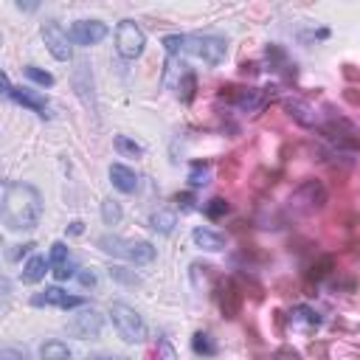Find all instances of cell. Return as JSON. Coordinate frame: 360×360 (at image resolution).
Here are the masks:
<instances>
[{"label": "cell", "mask_w": 360, "mask_h": 360, "mask_svg": "<svg viewBox=\"0 0 360 360\" xmlns=\"http://www.w3.org/2000/svg\"><path fill=\"white\" fill-rule=\"evenodd\" d=\"M42 217V194L31 183H11L0 200V219L8 231H31Z\"/></svg>", "instance_id": "obj_1"}, {"label": "cell", "mask_w": 360, "mask_h": 360, "mask_svg": "<svg viewBox=\"0 0 360 360\" xmlns=\"http://www.w3.org/2000/svg\"><path fill=\"white\" fill-rule=\"evenodd\" d=\"M96 248L107 256H118V259H127L132 264H149L155 262V245L146 242V239H124V236H112V233H104L96 239Z\"/></svg>", "instance_id": "obj_2"}, {"label": "cell", "mask_w": 360, "mask_h": 360, "mask_svg": "<svg viewBox=\"0 0 360 360\" xmlns=\"http://www.w3.org/2000/svg\"><path fill=\"white\" fill-rule=\"evenodd\" d=\"M323 205H326V186L321 180H315V177L301 180L292 188V194L287 197V211L292 217H309V214L321 211Z\"/></svg>", "instance_id": "obj_3"}, {"label": "cell", "mask_w": 360, "mask_h": 360, "mask_svg": "<svg viewBox=\"0 0 360 360\" xmlns=\"http://www.w3.org/2000/svg\"><path fill=\"white\" fill-rule=\"evenodd\" d=\"M180 53H191V56L202 59L205 65H219L228 53V42L214 34H183Z\"/></svg>", "instance_id": "obj_4"}, {"label": "cell", "mask_w": 360, "mask_h": 360, "mask_svg": "<svg viewBox=\"0 0 360 360\" xmlns=\"http://www.w3.org/2000/svg\"><path fill=\"white\" fill-rule=\"evenodd\" d=\"M110 318H112V326H115V332H118V338L124 343L146 340V323H143V318L129 304H124V301L110 304Z\"/></svg>", "instance_id": "obj_5"}, {"label": "cell", "mask_w": 360, "mask_h": 360, "mask_svg": "<svg viewBox=\"0 0 360 360\" xmlns=\"http://www.w3.org/2000/svg\"><path fill=\"white\" fill-rule=\"evenodd\" d=\"M146 48V37L141 31V25L135 20H121L115 28V51L121 59H138Z\"/></svg>", "instance_id": "obj_6"}, {"label": "cell", "mask_w": 360, "mask_h": 360, "mask_svg": "<svg viewBox=\"0 0 360 360\" xmlns=\"http://www.w3.org/2000/svg\"><path fill=\"white\" fill-rule=\"evenodd\" d=\"M219 98L228 101V104H233L239 112H259L267 104L264 90H256V87H233V84L222 87L219 90Z\"/></svg>", "instance_id": "obj_7"}, {"label": "cell", "mask_w": 360, "mask_h": 360, "mask_svg": "<svg viewBox=\"0 0 360 360\" xmlns=\"http://www.w3.org/2000/svg\"><path fill=\"white\" fill-rule=\"evenodd\" d=\"M39 34H42L45 48L51 51V56H53L56 62H70V59H73L70 39H68L65 28H62L56 20H45V22H42V28H39Z\"/></svg>", "instance_id": "obj_8"}, {"label": "cell", "mask_w": 360, "mask_h": 360, "mask_svg": "<svg viewBox=\"0 0 360 360\" xmlns=\"http://www.w3.org/2000/svg\"><path fill=\"white\" fill-rule=\"evenodd\" d=\"M110 34V28L101 22V20H76L68 31V39L73 45H82V48H90V45H98L104 37Z\"/></svg>", "instance_id": "obj_9"}, {"label": "cell", "mask_w": 360, "mask_h": 360, "mask_svg": "<svg viewBox=\"0 0 360 360\" xmlns=\"http://www.w3.org/2000/svg\"><path fill=\"white\" fill-rule=\"evenodd\" d=\"M48 270L53 273L56 281H68V278H73V276L79 273V267H76V262H73V256H70V250H68L65 242H53V245H51Z\"/></svg>", "instance_id": "obj_10"}, {"label": "cell", "mask_w": 360, "mask_h": 360, "mask_svg": "<svg viewBox=\"0 0 360 360\" xmlns=\"http://www.w3.org/2000/svg\"><path fill=\"white\" fill-rule=\"evenodd\" d=\"M87 298L82 295H68L62 287H45L42 292L31 295V307H59V309H73V307H84Z\"/></svg>", "instance_id": "obj_11"}, {"label": "cell", "mask_w": 360, "mask_h": 360, "mask_svg": "<svg viewBox=\"0 0 360 360\" xmlns=\"http://www.w3.org/2000/svg\"><path fill=\"white\" fill-rule=\"evenodd\" d=\"M8 98H11L14 104H20V107L37 112L39 118H51V104H48V98H45L39 90H31V87H11Z\"/></svg>", "instance_id": "obj_12"}, {"label": "cell", "mask_w": 360, "mask_h": 360, "mask_svg": "<svg viewBox=\"0 0 360 360\" xmlns=\"http://www.w3.org/2000/svg\"><path fill=\"white\" fill-rule=\"evenodd\" d=\"M101 315L96 312V309H82L79 315H73V321H70V332L76 335V338H82V340H90V338H98L101 335Z\"/></svg>", "instance_id": "obj_13"}, {"label": "cell", "mask_w": 360, "mask_h": 360, "mask_svg": "<svg viewBox=\"0 0 360 360\" xmlns=\"http://www.w3.org/2000/svg\"><path fill=\"white\" fill-rule=\"evenodd\" d=\"M73 87H76L79 98L84 101V107H87L90 112H96V101L87 96V90L93 93V76H90V65H87L84 59L76 62V70H73Z\"/></svg>", "instance_id": "obj_14"}, {"label": "cell", "mask_w": 360, "mask_h": 360, "mask_svg": "<svg viewBox=\"0 0 360 360\" xmlns=\"http://www.w3.org/2000/svg\"><path fill=\"white\" fill-rule=\"evenodd\" d=\"M110 180L121 194H135L138 191V174H135V169H129L124 163H112L110 166Z\"/></svg>", "instance_id": "obj_15"}, {"label": "cell", "mask_w": 360, "mask_h": 360, "mask_svg": "<svg viewBox=\"0 0 360 360\" xmlns=\"http://www.w3.org/2000/svg\"><path fill=\"white\" fill-rule=\"evenodd\" d=\"M284 110H287V115L295 121V124H301V127H315L318 124V115H315V110L307 104V101H301V98H284Z\"/></svg>", "instance_id": "obj_16"}, {"label": "cell", "mask_w": 360, "mask_h": 360, "mask_svg": "<svg viewBox=\"0 0 360 360\" xmlns=\"http://www.w3.org/2000/svg\"><path fill=\"white\" fill-rule=\"evenodd\" d=\"M191 239L197 248L208 250V253H217V250H225V236L217 233V231H208V228H194L191 231Z\"/></svg>", "instance_id": "obj_17"}, {"label": "cell", "mask_w": 360, "mask_h": 360, "mask_svg": "<svg viewBox=\"0 0 360 360\" xmlns=\"http://www.w3.org/2000/svg\"><path fill=\"white\" fill-rule=\"evenodd\" d=\"M239 301H242V295H239L236 284H233V281H225V284L219 287V309H222V315H225V318H236Z\"/></svg>", "instance_id": "obj_18"}, {"label": "cell", "mask_w": 360, "mask_h": 360, "mask_svg": "<svg viewBox=\"0 0 360 360\" xmlns=\"http://www.w3.org/2000/svg\"><path fill=\"white\" fill-rule=\"evenodd\" d=\"M45 273H48V259H45V256H31V259L22 264L20 278H22V284H39V281L45 278Z\"/></svg>", "instance_id": "obj_19"}, {"label": "cell", "mask_w": 360, "mask_h": 360, "mask_svg": "<svg viewBox=\"0 0 360 360\" xmlns=\"http://www.w3.org/2000/svg\"><path fill=\"white\" fill-rule=\"evenodd\" d=\"M149 225H152V231H158V233L169 236V233L174 231V225H177V214H174V211H169V208H158V211L149 217Z\"/></svg>", "instance_id": "obj_20"}, {"label": "cell", "mask_w": 360, "mask_h": 360, "mask_svg": "<svg viewBox=\"0 0 360 360\" xmlns=\"http://www.w3.org/2000/svg\"><path fill=\"white\" fill-rule=\"evenodd\" d=\"M290 323H292V326H307V329H315V326L321 323V318H318V312H315L312 307L298 304V307H292V312H290Z\"/></svg>", "instance_id": "obj_21"}, {"label": "cell", "mask_w": 360, "mask_h": 360, "mask_svg": "<svg viewBox=\"0 0 360 360\" xmlns=\"http://www.w3.org/2000/svg\"><path fill=\"white\" fill-rule=\"evenodd\" d=\"M39 357L42 360H70V346L62 340H45L39 346Z\"/></svg>", "instance_id": "obj_22"}, {"label": "cell", "mask_w": 360, "mask_h": 360, "mask_svg": "<svg viewBox=\"0 0 360 360\" xmlns=\"http://www.w3.org/2000/svg\"><path fill=\"white\" fill-rule=\"evenodd\" d=\"M191 352L200 354V357H214L217 354V343L208 332H194L191 335Z\"/></svg>", "instance_id": "obj_23"}, {"label": "cell", "mask_w": 360, "mask_h": 360, "mask_svg": "<svg viewBox=\"0 0 360 360\" xmlns=\"http://www.w3.org/2000/svg\"><path fill=\"white\" fill-rule=\"evenodd\" d=\"M208 177H211V163L208 160H194L191 169H188V186L200 188V186L208 183Z\"/></svg>", "instance_id": "obj_24"}, {"label": "cell", "mask_w": 360, "mask_h": 360, "mask_svg": "<svg viewBox=\"0 0 360 360\" xmlns=\"http://www.w3.org/2000/svg\"><path fill=\"white\" fill-rule=\"evenodd\" d=\"M194 90H197V76L191 70H180V79H177V96L180 101H191L194 98Z\"/></svg>", "instance_id": "obj_25"}, {"label": "cell", "mask_w": 360, "mask_h": 360, "mask_svg": "<svg viewBox=\"0 0 360 360\" xmlns=\"http://www.w3.org/2000/svg\"><path fill=\"white\" fill-rule=\"evenodd\" d=\"M121 217H124L121 202L112 200V197H104V200H101V222H104V225H118Z\"/></svg>", "instance_id": "obj_26"}, {"label": "cell", "mask_w": 360, "mask_h": 360, "mask_svg": "<svg viewBox=\"0 0 360 360\" xmlns=\"http://www.w3.org/2000/svg\"><path fill=\"white\" fill-rule=\"evenodd\" d=\"M107 273H110V278L118 281V284H127V287H138V284H141V276H138L135 270H129V267H118V264H112Z\"/></svg>", "instance_id": "obj_27"}, {"label": "cell", "mask_w": 360, "mask_h": 360, "mask_svg": "<svg viewBox=\"0 0 360 360\" xmlns=\"http://www.w3.org/2000/svg\"><path fill=\"white\" fill-rule=\"evenodd\" d=\"M112 143H115V152H118V155H124V158H141V155H143V146H141V143H135V141H132V138H127V135H118Z\"/></svg>", "instance_id": "obj_28"}, {"label": "cell", "mask_w": 360, "mask_h": 360, "mask_svg": "<svg viewBox=\"0 0 360 360\" xmlns=\"http://www.w3.org/2000/svg\"><path fill=\"white\" fill-rule=\"evenodd\" d=\"M22 73H25V79H31V82H34V84H39V87H51V84H53V76H51L48 70L37 68V65H25V68H22Z\"/></svg>", "instance_id": "obj_29"}, {"label": "cell", "mask_w": 360, "mask_h": 360, "mask_svg": "<svg viewBox=\"0 0 360 360\" xmlns=\"http://www.w3.org/2000/svg\"><path fill=\"white\" fill-rule=\"evenodd\" d=\"M202 211H205L208 219H219V217H225V214L231 211V205H228V200H222V197H211Z\"/></svg>", "instance_id": "obj_30"}, {"label": "cell", "mask_w": 360, "mask_h": 360, "mask_svg": "<svg viewBox=\"0 0 360 360\" xmlns=\"http://www.w3.org/2000/svg\"><path fill=\"white\" fill-rule=\"evenodd\" d=\"M158 360H177V352L166 338H158Z\"/></svg>", "instance_id": "obj_31"}, {"label": "cell", "mask_w": 360, "mask_h": 360, "mask_svg": "<svg viewBox=\"0 0 360 360\" xmlns=\"http://www.w3.org/2000/svg\"><path fill=\"white\" fill-rule=\"evenodd\" d=\"M0 360H28V354L17 346H0Z\"/></svg>", "instance_id": "obj_32"}, {"label": "cell", "mask_w": 360, "mask_h": 360, "mask_svg": "<svg viewBox=\"0 0 360 360\" xmlns=\"http://www.w3.org/2000/svg\"><path fill=\"white\" fill-rule=\"evenodd\" d=\"M76 278H79V284L82 287H96V270H87V267H79V273H76Z\"/></svg>", "instance_id": "obj_33"}, {"label": "cell", "mask_w": 360, "mask_h": 360, "mask_svg": "<svg viewBox=\"0 0 360 360\" xmlns=\"http://www.w3.org/2000/svg\"><path fill=\"white\" fill-rule=\"evenodd\" d=\"M174 200H177V205H180L183 211H188V208H194V194H191V191H186V194H177Z\"/></svg>", "instance_id": "obj_34"}, {"label": "cell", "mask_w": 360, "mask_h": 360, "mask_svg": "<svg viewBox=\"0 0 360 360\" xmlns=\"http://www.w3.org/2000/svg\"><path fill=\"white\" fill-rule=\"evenodd\" d=\"M68 233H70V236H79V233H84V222H82V219H73V222H68Z\"/></svg>", "instance_id": "obj_35"}, {"label": "cell", "mask_w": 360, "mask_h": 360, "mask_svg": "<svg viewBox=\"0 0 360 360\" xmlns=\"http://www.w3.org/2000/svg\"><path fill=\"white\" fill-rule=\"evenodd\" d=\"M11 87H14V84L8 82V76H6V70H0V93H3L6 98H8V93H11Z\"/></svg>", "instance_id": "obj_36"}, {"label": "cell", "mask_w": 360, "mask_h": 360, "mask_svg": "<svg viewBox=\"0 0 360 360\" xmlns=\"http://www.w3.org/2000/svg\"><path fill=\"white\" fill-rule=\"evenodd\" d=\"M17 8H20V11H37V8H39V3H22V0H20V3H17Z\"/></svg>", "instance_id": "obj_37"}, {"label": "cell", "mask_w": 360, "mask_h": 360, "mask_svg": "<svg viewBox=\"0 0 360 360\" xmlns=\"http://www.w3.org/2000/svg\"><path fill=\"white\" fill-rule=\"evenodd\" d=\"M101 360H129V357H121V354H110V357H101Z\"/></svg>", "instance_id": "obj_38"}, {"label": "cell", "mask_w": 360, "mask_h": 360, "mask_svg": "<svg viewBox=\"0 0 360 360\" xmlns=\"http://www.w3.org/2000/svg\"><path fill=\"white\" fill-rule=\"evenodd\" d=\"M267 360H281V352H278V354H273V357H267Z\"/></svg>", "instance_id": "obj_39"}, {"label": "cell", "mask_w": 360, "mask_h": 360, "mask_svg": "<svg viewBox=\"0 0 360 360\" xmlns=\"http://www.w3.org/2000/svg\"><path fill=\"white\" fill-rule=\"evenodd\" d=\"M87 360H101V357H87Z\"/></svg>", "instance_id": "obj_40"}]
</instances>
